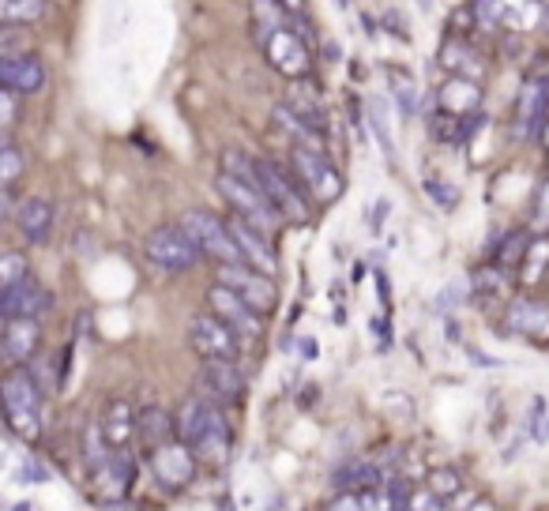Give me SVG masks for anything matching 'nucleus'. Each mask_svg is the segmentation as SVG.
Segmentation results:
<instances>
[{
	"instance_id": "nucleus-3",
	"label": "nucleus",
	"mask_w": 549,
	"mask_h": 511,
	"mask_svg": "<svg viewBox=\"0 0 549 511\" xmlns=\"http://www.w3.org/2000/svg\"><path fill=\"white\" fill-rule=\"evenodd\" d=\"M219 192L226 196V203L234 207V215L245 218L252 230H260L264 237H275V233L283 230L286 218L279 215L275 203L267 200L260 185H249V181H241L234 173H219Z\"/></svg>"
},
{
	"instance_id": "nucleus-18",
	"label": "nucleus",
	"mask_w": 549,
	"mask_h": 511,
	"mask_svg": "<svg viewBox=\"0 0 549 511\" xmlns=\"http://www.w3.org/2000/svg\"><path fill=\"white\" fill-rule=\"evenodd\" d=\"M0 83L12 94H38L46 87V68L34 53H4L0 61Z\"/></svg>"
},
{
	"instance_id": "nucleus-7",
	"label": "nucleus",
	"mask_w": 549,
	"mask_h": 511,
	"mask_svg": "<svg viewBox=\"0 0 549 511\" xmlns=\"http://www.w3.org/2000/svg\"><path fill=\"white\" fill-rule=\"evenodd\" d=\"M290 162H294V177H298L301 188H305L316 203H331L343 196V177L331 166L328 155L309 151V147H294Z\"/></svg>"
},
{
	"instance_id": "nucleus-32",
	"label": "nucleus",
	"mask_w": 549,
	"mask_h": 511,
	"mask_svg": "<svg viewBox=\"0 0 549 511\" xmlns=\"http://www.w3.org/2000/svg\"><path fill=\"white\" fill-rule=\"evenodd\" d=\"M425 192H429V196H433L440 207H455V203H459V192H455V188L437 185V181H429V185H425Z\"/></svg>"
},
{
	"instance_id": "nucleus-17",
	"label": "nucleus",
	"mask_w": 549,
	"mask_h": 511,
	"mask_svg": "<svg viewBox=\"0 0 549 511\" xmlns=\"http://www.w3.org/2000/svg\"><path fill=\"white\" fill-rule=\"evenodd\" d=\"M230 222V233H234V245L237 252H241V260H245V267H252V271H260V275H275V267H279V260H275V248H271V237H264L260 230H252L245 218L230 215L226 218Z\"/></svg>"
},
{
	"instance_id": "nucleus-24",
	"label": "nucleus",
	"mask_w": 549,
	"mask_h": 511,
	"mask_svg": "<svg viewBox=\"0 0 549 511\" xmlns=\"http://www.w3.org/2000/svg\"><path fill=\"white\" fill-rule=\"evenodd\" d=\"M16 226L31 245H42L49 237V230H53V207L46 200H23L19 203Z\"/></svg>"
},
{
	"instance_id": "nucleus-25",
	"label": "nucleus",
	"mask_w": 549,
	"mask_h": 511,
	"mask_svg": "<svg viewBox=\"0 0 549 511\" xmlns=\"http://www.w3.org/2000/svg\"><path fill=\"white\" fill-rule=\"evenodd\" d=\"M271 117L283 124L286 132L294 136V140H298V147H309V151H320V155H324V147H328V136H324V132H316L313 124L305 121V117H298V113L286 106V102H275V106H271Z\"/></svg>"
},
{
	"instance_id": "nucleus-38",
	"label": "nucleus",
	"mask_w": 549,
	"mask_h": 511,
	"mask_svg": "<svg viewBox=\"0 0 549 511\" xmlns=\"http://www.w3.org/2000/svg\"><path fill=\"white\" fill-rule=\"evenodd\" d=\"M12 511H34V504H27V500H23V504H12Z\"/></svg>"
},
{
	"instance_id": "nucleus-6",
	"label": "nucleus",
	"mask_w": 549,
	"mask_h": 511,
	"mask_svg": "<svg viewBox=\"0 0 549 511\" xmlns=\"http://www.w3.org/2000/svg\"><path fill=\"white\" fill-rule=\"evenodd\" d=\"M256 181H260L264 196L279 207V215H283L286 222H309V218H313L309 203H305V196H301V181L279 170V162H271V158H256Z\"/></svg>"
},
{
	"instance_id": "nucleus-37",
	"label": "nucleus",
	"mask_w": 549,
	"mask_h": 511,
	"mask_svg": "<svg viewBox=\"0 0 549 511\" xmlns=\"http://www.w3.org/2000/svg\"><path fill=\"white\" fill-rule=\"evenodd\" d=\"M542 31L549 34V4H546V8H542Z\"/></svg>"
},
{
	"instance_id": "nucleus-31",
	"label": "nucleus",
	"mask_w": 549,
	"mask_h": 511,
	"mask_svg": "<svg viewBox=\"0 0 549 511\" xmlns=\"http://www.w3.org/2000/svg\"><path fill=\"white\" fill-rule=\"evenodd\" d=\"M324 511H365V500H361V493H335Z\"/></svg>"
},
{
	"instance_id": "nucleus-8",
	"label": "nucleus",
	"mask_w": 549,
	"mask_h": 511,
	"mask_svg": "<svg viewBox=\"0 0 549 511\" xmlns=\"http://www.w3.org/2000/svg\"><path fill=\"white\" fill-rule=\"evenodd\" d=\"M189 346L204 357V361H234L237 365V357H241V335L230 331V327L222 324L219 316H211V312H196V316H192Z\"/></svg>"
},
{
	"instance_id": "nucleus-2",
	"label": "nucleus",
	"mask_w": 549,
	"mask_h": 511,
	"mask_svg": "<svg viewBox=\"0 0 549 511\" xmlns=\"http://www.w3.org/2000/svg\"><path fill=\"white\" fill-rule=\"evenodd\" d=\"M0 395H4V414H8V429L19 440H38L42 433V388L31 369H8L0 380Z\"/></svg>"
},
{
	"instance_id": "nucleus-14",
	"label": "nucleus",
	"mask_w": 549,
	"mask_h": 511,
	"mask_svg": "<svg viewBox=\"0 0 549 511\" xmlns=\"http://www.w3.org/2000/svg\"><path fill=\"white\" fill-rule=\"evenodd\" d=\"M546 106H549V79H527L516 102V140L534 143L546 136Z\"/></svg>"
},
{
	"instance_id": "nucleus-36",
	"label": "nucleus",
	"mask_w": 549,
	"mask_h": 511,
	"mask_svg": "<svg viewBox=\"0 0 549 511\" xmlns=\"http://www.w3.org/2000/svg\"><path fill=\"white\" fill-rule=\"evenodd\" d=\"M0 102H4V128H8V124L16 121V94L0 87Z\"/></svg>"
},
{
	"instance_id": "nucleus-33",
	"label": "nucleus",
	"mask_w": 549,
	"mask_h": 511,
	"mask_svg": "<svg viewBox=\"0 0 549 511\" xmlns=\"http://www.w3.org/2000/svg\"><path fill=\"white\" fill-rule=\"evenodd\" d=\"M467 294V282H455V286H444V294H440V309H448V305H459Z\"/></svg>"
},
{
	"instance_id": "nucleus-26",
	"label": "nucleus",
	"mask_w": 549,
	"mask_h": 511,
	"mask_svg": "<svg viewBox=\"0 0 549 511\" xmlns=\"http://www.w3.org/2000/svg\"><path fill=\"white\" fill-rule=\"evenodd\" d=\"M27 256L23 252H4L0 256V290H16L19 282L31 279V271H27Z\"/></svg>"
},
{
	"instance_id": "nucleus-34",
	"label": "nucleus",
	"mask_w": 549,
	"mask_h": 511,
	"mask_svg": "<svg viewBox=\"0 0 549 511\" xmlns=\"http://www.w3.org/2000/svg\"><path fill=\"white\" fill-rule=\"evenodd\" d=\"M19 474H23V478H19V481H38V485H42V481H49L46 466H42V463H34V459H27V463H23V470H19Z\"/></svg>"
},
{
	"instance_id": "nucleus-30",
	"label": "nucleus",
	"mask_w": 549,
	"mask_h": 511,
	"mask_svg": "<svg viewBox=\"0 0 549 511\" xmlns=\"http://www.w3.org/2000/svg\"><path fill=\"white\" fill-rule=\"evenodd\" d=\"M392 91L395 98H399V106H403V113H418V91H414V83H410L407 76H392Z\"/></svg>"
},
{
	"instance_id": "nucleus-11",
	"label": "nucleus",
	"mask_w": 549,
	"mask_h": 511,
	"mask_svg": "<svg viewBox=\"0 0 549 511\" xmlns=\"http://www.w3.org/2000/svg\"><path fill=\"white\" fill-rule=\"evenodd\" d=\"M207 312L219 316L222 324L230 327V331H237L241 339H260L264 335V316L256 309H249L234 290H226L219 282L207 286Z\"/></svg>"
},
{
	"instance_id": "nucleus-35",
	"label": "nucleus",
	"mask_w": 549,
	"mask_h": 511,
	"mask_svg": "<svg viewBox=\"0 0 549 511\" xmlns=\"http://www.w3.org/2000/svg\"><path fill=\"white\" fill-rule=\"evenodd\" d=\"M534 222H538L542 230H549V181H546V188H542V196H538V211H534Z\"/></svg>"
},
{
	"instance_id": "nucleus-1",
	"label": "nucleus",
	"mask_w": 549,
	"mask_h": 511,
	"mask_svg": "<svg viewBox=\"0 0 549 511\" xmlns=\"http://www.w3.org/2000/svg\"><path fill=\"white\" fill-rule=\"evenodd\" d=\"M177 440L189 444L192 455L200 463H211V466H222L230 459V425L222 418V410L215 403H207L200 395H189L185 403L177 406Z\"/></svg>"
},
{
	"instance_id": "nucleus-9",
	"label": "nucleus",
	"mask_w": 549,
	"mask_h": 511,
	"mask_svg": "<svg viewBox=\"0 0 549 511\" xmlns=\"http://www.w3.org/2000/svg\"><path fill=\"white\" fill-rule=\"evenodd\" d=\"M215 282L226 286V290H234L249 309H256L260 316H271L275 305H279V290H275V282L260 275V271H252V267H234V264H222L215 267Z\"/></svg>"
},
{
	"instance_id": "nucleus-13",
	"label": "nucleus",
	"mask_w": 549,
	"mask_h": 511,
	"mask_svg": "<svg viewBox=\"0 0 549 511\" xmlns=\"http://www.w3.org/2000/svg\"><path fill=\"white\" fill-rule=\"evenodd\" d=\"M147 466H151V474L158 478L162 489L177 493V489H185V485L196 478V466H200V459L192 455L189 444L170 440L166 448H158L155 455H147Z\"/></svg>"
},
{
	"instance_id": "nucleus-21",
	"label": "nucleus",
	"mask_w": 549,
	"mask_h": 511,
	"mask_svg": "<svg viewBox=\"0 0 549 511\" xmlns=\"http://www.w3.org/2000/svg\"><path fill=\"white\" fill-rule=\"evenodd\" d=\"M504 324L512 327L516 335H527V339L549 342V305L542 301H531V297H519L508 305V316Z\"/></svg>"
},
{
	"instance_id": "nucleus-16",
	"label": "nucleus",
	"mask_w": 549,
	"mask_h": 511,
	"mask_svg": "<svg viewBox=\"0 0 549 511\" xmlns=\"http://www.w3.org/2000/svg\"><path fill=\"white\" fill-rule=\"evenodd\" d=\"M38 346H42V324L38 320H4L0 354L8 361V369H31Z\"/></svg>"
},
{
	"instance_id": "nucleus-29",
	"label": "nucleus",
	"mask_w": 549,
	"mask_h": 511,
	"mask_svg": "<svg viewBox=\"0 0 549 511\" xmlns=\"http://www.w3.org/2000/svg\"><path fill=\"white\" fill-rule=\"evenodd\" d=\"M42 12H46L42 0H19V4L16 0H4V4H0V19H4V23H34Z\"/></svg>"
},
{
	"instance_id": "nucleus-12",
	"label": "nucleus",
	"mask_w": 549,
	"mask_h": 511,
	"mask_svg": "<svg viewBox=\"0 0 549 511\" xmlns=\"http://www.w3.org/2000/svg\"><path fill=\"white\" fill-rule=\"evenodd\" d=\"M87 474H91V489H95L98 500L117 504V500H125L128 489H132L136 463H132L128 451H110L106 459H98V463L87 466Z\"/></svg>"
},
{
	"instance_id": "nucleus-4",
	"label": "nucleus",
	"mask_w": 549,
	"mask_h": 511,
	"mask_svg": "<svg viewBox=\"0 0 549 511\" xmlns=\"http://www.w3.org/2000/svg\"><path fill=\"white\" fill-rule=\"evenodd\" d=\"M177 226L189 233L192 241H196V248H200L204 256H211L219 267L222 264L245 267V260H241V252H237L234 233H230V222H226V218L211 215V211H204V207H192V211L181 215Z\"/></svg>"
},
{
	"instance_id": "nucleus-27",
	"label": "nucleus",
	"mask_w": 549,
	"mask_h": 511,
	"mask_svg": "<svg viewBox=\"0 0 549 511\" xmlns=\"http://www.w3.org/2000/svg\"><path fill=\"white\" fill-rule=\"evenodd\" d=\"M425 489L444 504V500H452V496L463 489V478H459V470H452V466H440V470H433V474L425 478Z\"/></svg>"
},
{
	"instance_id": "nucleus-15",
	"label": "nucleus",
	"mask_w": 549,
	"mask_h": 511,
	"mask_svg": "<svg viewBox=\"0 0 549 511\" xmlns=\"http://www.w3.org/2000/svg\"><path fill=\"white\" fill-rule=\"evenodd\" d=\"M264 53H267V61H271V68H279L286 79H305L309 76V68H313L309 42H305L298 31H290V27H283L279 34H271L264 42Z\"/></svg>"
},
{
	"instance_id": "nucleus-28",
	"label": "nucleus",
	"mask_w": 549,
	"mask_h": 511,
	"mask_svg": "<svg viewBox=\"0 0 549 511\" xmlns=\"http://www.w3.org/2000/svg\"><path fill=\"white\" fill-rule=\"evenodd\" d=\"M19 173H23V155H19L16 143L4 140L0 143V188L12 192V185L19 181Z\"/></svg>"
},
{
	"instance_id": "nucleus-22",
	"label": "nucleus",
	"mask_w": 549,
	"mask_h": 511,
	"mask_svg": "<svg viewBox=\"0 0 549 511\" xmlns=\"http://www.w3.org/2000/svg\"><path fill=\"white\" fill-rule=\"evenodd\" d=\"M136 421H140V414L132 410L128 399H113V403L106 406L102 421H98V429H102V436H106V444H110L113 451H125L128 440H136Z\"/></svg>"
},
{
	"instance_id": "nucleus-5",
	"label": "nucleus",
	"mask_w": 549,
	"mask_h": 511,
	"mask_svg": "<svg viewBox=\"0 0 549 511\" xmlns=\"http://www.w3.org/2000/svg\"><path fill=\"white\" fill-rule=\"evenodd\" d=\"M143 252H147L151 264L170 271V275L196 271L200 260H204V252L196 248V241L181 226H158V230H151L143 237Z\"/></svg>"
},
{
	"instance_id": "nucleus-10",
	"label": "nucleus",
	"mask_w": 549,
	"mask_h": 511,
	"mask_svg": "<svg viewBox=\"0 0 549 511\" xmlns=\"http://www.w3.org/2000/svg\"><path fill=\"white\" fill-rule=\"evenodd\" d=\"M196 395L207 403L222 406H241L245 403V376L234 361H204L196 372Z\"/></svg>"
},
{
	"instance_id": "nucleus-20",
	"label": "nucleus",
	"mask_w": 549,
	"mask_h": 511,
	"mask_svg": "<svg viewBox=\"0 0 549 511\" xmlns=\"http://www.w3.org/2000/svg\"><path fill=\"white\" fill-rule=\"evenodd\" d=\"M170 440H177V421L166 414L162 406H143L140 421H136V444L143 448V459L155 455L158 448H166Z\"/></svg>"
},
{
	"instance_id": "nucleus-19",
	"label": "nucleus",
	"mask_w": 549,
	"mask_h": 511,
	"mask_svg": "<svg viewBox=\"0 0 549 511\" xmlns=\"http://www.w3.org/2000/svg\"><path fill=\"white\" fill-rule=\"evenodd\" d=\"M49 309V290L34 279L19 282L16 290H0V316L4 320H38V312Z\"/></svg>"
},
{
	"instance_id": "nucleus-23",
	"label": "nucleus",
	"mask_w": 549,
	"mask_h": 511,
	"mask_svg": "<svg viewBox=\"0 0 549 511\" xmlns=\"http://www.w3.org/2000/svg\"><path fill=\"white\" fill-rule=\"evenodd\" d=\"M482 87L474 79H448L440 87V113H452V117H474L482 113Z\"/></svg>"
}]
</instances>
